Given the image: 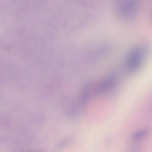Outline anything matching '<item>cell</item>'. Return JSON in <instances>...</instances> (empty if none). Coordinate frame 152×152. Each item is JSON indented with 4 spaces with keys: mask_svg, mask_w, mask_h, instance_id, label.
<instances>
[{
    "mask_svg": "<svg viewBox=\"0 0 152 152\" xmlns=\"http://www.w3.org/2000/svg\"><path fill=\"white\" fill-rule=\"evenodd\" d=\"M142 58V52L139 48L132 50L127 58V66L128 70L132 72L137 70L141 64Z\"/></svg>",
    "mask_w": 152,
    "mask_h": 152,
    "instance_id": "obj_1",
    "label": "cell"
},
{
    "mask_svg": "<svg viewBox=\"0 0 152 152\" xmlns=\"http://www.w3.org/2000/svg\"><path fill=\"white\" fill-rule=\"evenodd\" d=\"M121 6V12L125 16L132 17L135 14L137 6L132 1H127L123 2Z\"/></svg>",
    "mask_w": 152,
    "mask_h": 152,
    "instance_id": "obj_2",
    "label": "cell"
},
{
    "mask_svg": "<svg viewBox=\"0 0 152 152\" xmlns=\"http://www.w3.org/2000/svg\"><path fill=\"white\" fill-rule=\"evenodd\" d=\"M148 132V130L147 129H144L137 131L133 135L132 138L135 140L141 139L147 134Z\"/></svg>",
    "mask_w": 152,
    "mask_h": 152,
    "instance_id": "obj_3",
    "label": "cell"
}]
</instances>
